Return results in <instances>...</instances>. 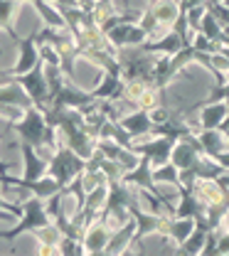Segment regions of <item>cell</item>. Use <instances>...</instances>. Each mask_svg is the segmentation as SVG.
I'll list each match as a JSON object with an SVG mask.
<instances>
[{
	"label": "cell",
	"mask_w": 229,
	"mask_h": 256,
	"mask_svg": "<svg viewBox=\"0 0 229 256\" xmlns=\"http://www.w3.org/2000/svg\"><path fill=\"white\" fill-rule=\"evenodd\" d=\"M12 130L18 133L20 140L30 143L34 150L42 156L44 160H50V156L62 146L60 143V136L52 126H47L44 121V114L37 108V106H30L22 111V116L18 121H12Z\"/></svg>",
	"instance_id": "obj_1"
},
{
	"label": "cell",
	"mask_w": 229,
	"mask_h": 256,
	"mask_svg": "<svg viewBox=\"0 0 229 256\" xmlns=\"http://www.w3.org/2000/svg\"><path fill=\"white\" fill-rule=\"evenodd\" d=\"M20 204H22V214L18 217V224H15L12 229H0V239H5V242H12V239H18L20 234H30L37 226L52 222L50 214H47V207H44V200H42V197L28 194Z\"/></svg>",
	"instance_id": "obj_2"
},
{
	"label": "cell",
	"mask_w": 229,
	"mask_h": 256,
	"mask_svg": "<svg viewBox=\"0 0 229 256\" xmlns=\"http://www.w3.org/2000/svg\"><path fill=\"white\" fill-rule=\"evenodd\" d=\"M84 168H86V160L82 158V156H76L69 146H60L50 160H47V175H52L62 188H66L76 175H82L84 172Z\"/></svg>",
	"instance_id": "obj_3"
},
{
	"label": "cell",
	"mask_w": 229,
	"mask_h": 256,
	"mask_svg": "<svg viewBox=\"0 0 229 256\" xmlns=\"http://www.w3.org/2000/svg\"><path fill=\"white\" fill-rule=\"evenodd\" d=\"M15 82L25 89V94L30 96L32 106H37L40 111L50 104V86H47V79H44V66H42V62H37L25 74H15Z\"/></svg>",
	"instance_id": "obj_4"
},
{
	"label": "cell",
	"mask_w": 229,
	"mask_h": 256,
	"mask_svg": "<svg viewBox=\"0 0 229 256\" xmlns=\"http://www.w3.org/2000/svg\"><path fill=\"white\" fill-rule=\"evenodd\" d=\"M106 40L121 50V47H138L143 42H148V32L138 25V20H124V22H116L114 28L106 30Z\"/></svg>",
	"instance_id": "obj_5"
},
{
	"label": "cell",
	"mask_w": 229,
	"mask_h": 256,
	"mask_svg": "<svg viewBox=\"0 0 229 256\" xmlns=\"http://www.w3.org/2000/svg\"><path fill=\"white\" fill-rule=\"evenodd\" d=\"M175 190H178V202H175L172 217H192L197 224L207 226V222H204L207 207L200 202V197L195 194V190H192L190 185H180V188H175Z\"/></svg>",
	"instance_id": "obj_6"
},
{
	"label": "cell",
	"mask_w": 229,
	"mask_h": 256,
	"mask_svg": "<svg viewBox=\"0 0 229 256\" xmlns=\"http://www.w3.org/2000/svg\"><path fill=\"white\" fill-rule=\"evenodd\" d=\"M204 207H224L229 210V190H224L217 178H197L190 185Z\"/></svg>",
	"instance_id": "obj_7"
},
{
	"label": "cell",
	"mask_w": 229,
	"mask_h": 256,
	"mask_svg": "<svg viewBox=\"0 0 229 256\" xmlns=\"http://www.w3.org/2000/svg\"><path fill=\"white\" fill-rule=\"evenodd\" d=\"M111 226L104 222L101 217H94L89 226L84 229V236H82V244H84V252L86 256H104V249L111 239Z\"/></svg>",
	"instance_id": "obj_8"
},
{
	"label": "cell",
	"mask_w": 229,
	"mask_h": 256,
	"mask_svg": "<svg viewBox=\"0 0 229 256\" xmlns=\"http://www.w3.org/2000/svg\"><path fill=\"white\" fill-rule=\"evenodd\" d=\"M126 185H131V188H143V190H150L156 192V194H160V197H168L163 194V190L156 185V180H153V165H150V158L148 156H140V160L133 165L131 170H126L124 172V178H121ZM170 200V197H168Z\"/></svg>",
	"instance_id": "obj_9"
},
{
	"label": "cell",
	"mask_w": 229,
	"mask_h": 256,
	"mask_svg": "<svg viewBox=\"0 0 229 256\" xmlns=\"http://www.w3.org/2000/svg\"><path fill=\"white\" fill-rule=\"evenodd\" d=\"M18 62L12 64L8 72L15 76V74H25L30 72L34 64L40 62V54H37V44H34V30L28 34V37H20L18 42Z\"/></svg>",
	"instance_id": "obj_10"
},
{
	"label": "cell",
	"mask_w": 229,
	"mask_h": 256,
	"mask_svg": "<svg viewBox=\"0 0 229 256\" xmlns=\"http://www.w3.org/2000/svg\"><path fill=\"white\" fill-rule=\"evenodd\" d=\"M136 236V220H128L126 224H121L118 229L111 232V239L104 249V256H121V254H128L131 249V242Z\"/></svg>",
	"instance_id": "obj_11"
},
{
	"label": "cell",
	"mask_w": 229,
	"mask_h": 256,
	"mask_svg": "<svg viewBox=\"0 0 229 256\" xmlns=\"http://www.w3.org/2000/svg\"><path fill=\"white\" fill-rule=\"evenodd\" d=\"M195 140L200 146V150L210 158H214L217 153L227 150L229 148V140H227V133L220 130V128H200L195 133Z\"/></svg>",
	"instance_id": "obj_12"
},
{
	"label": "cell",
	"mask_w": 229,
	"mask_h": 256,
	"mask_svg": "<svg viewBox=\"0 0 229 256\" xmlns=\"http://www.w3.org/2000/svg\"><path fill=\"white\" fill-rule=\"evenodd\" d=\"M20 153H22V168H25L22 170L25 182H32V180H40L42 175H47V160L42 158L30 143L20 140Z\"/></svg>",
	"instance_id": "obj_13"
},
{
	"label": "cell",
	"mask_w": 229,
	"mask_h": 256,
	"mask_svg": "<svg viewBox=\"0 0 229 256\" xmlns=\"http://www.w3.org/2000/svg\"><path fill=\"white\" fill-rule=\"evenodd\" d=\"M124 84L126 79L121 74H114V72H101V79L89 89L94 98H111V101H121L124 96Z\"/></svg>",
	"instance_id": "obj_14"
},
{
	"label": "cell",
	"mask_w": 229,
	"mask_h": 256,
	"mask_svg": "<svg viewBox=\"0 0 229 256\" xmlns=\"http://www.w3.org/2000/svg\"><path fill=\"white\" fill-rule=\"evenodd\" d=\"M118 124L126 128V133L131 136L133 140H136V138H146V136H150V128H153V121H150L148 111H140V108H136V111H131V114L121 116Z\"/></svg>",
	"instance_id": "obj_15"
},
{
	"label": "cell",
	"mask_w": 229,
	"mask_h": 256,
	"mask_svg": "<svg viewBox=\"0 0 229 256\" xmlns=\"http://www.w3.org/2000/svg\"><path fill=\"white\" fill-rule=\"evenodd\" d=\"M197 108V128H217L224 116L229 114L227 104L224 101H214V104H202V106H195Z\"/></svg>",
	"instance_id": "obj_16"
},
{
	"label": "cell",
	"mask_w": 229,
	"mask_h": 256,
	"mask_svg": "<svg viewBox=\"0 0 229 256\" xmlns=\"http://www.w3.org/2000/svg\"><path fill=\"white\" fill-rule=\"evenodd\" d=\"M182 47H185V44H182L180 34L172 30V28H168L158 40L143 42V50H148V52H153V54H175V52H180Z\"/></svg>",
	"instance_id": "obj_17"
},
{
	"label": "cell",
	"mask_w": 229,
	"mask_h": 256,
	"mask_svg": "<svg viewBox=\"0 0 229 256\" xmlns=\"http://www.w3.org/2000/svg\"><path fill=\"white\" fill-rule=\"evenodd\" d=\"M0 106H18V108H22V111L32 106L30 96L25 94V89L15 82V76H12V82L0 84Z\"/></svg>",
	"instance_id": "obj_18"
},
{
	"label": "cell",
	"mask_w": 229,
	"mask_h": 256,
	"mask_svg": "<svg viewBox=\"0 0 229 256\" xmlns=\"http://www.w3.org/2000/svg\"><path fill=\"white\" fill-rule=\"evenodd\" d=\"M148 10L158 20V25H163V28H172V22L180 18V2L178 0H153L148 5Z\"/></svg>",
	"instance_id": "obj_19"
},
{
	"label": "cell",
	"mask_w": 229,
	"mask_h": 256,
	"mask_svg": "<svg viewBox=\"0 0 229 256\" xmlns=\"http://www.w3.org/2000/svg\"><path fill=\"white\" fill-rule=\"evenodd\" d=\"M195 229V220L192 217H170V224H168V232H165V239L175 246H180L190 232Z\"/></svg>",
	"instance_id": "obj_20"
},
{
	"label": "cell",
	"mask_w": 229,
	"mask_h": 256,
	"mask_svg": "<svg viewBox=\"0 0 229 256\" xmlns=\"http://www.w3.org/2000/svg\"><path fill=\"white\" fill-rule=\"evenodd\" d=\"M22 5H25V0H0V30H5V34L12 42L20 40L15 34V30H12V20H15V15H18V10Z\"/></svg>",
	"instance_id": "obj_21"
},
{
	"label": "cell",
	"mask_w": 229,
	"mask_h": 256,
	"mask_svg": "<svg viewBox=\"0 0 229 256\" xmlns=\"http://www.w3.org/2000/svg\"><path fill=\"white\" fill-rule=\"evenodd\" d=\"M30 5L37 10V15L42 18L44 25H50V28H66L64 18H62V12H60V8L54 2H50V0H30Z\"/></svg>",
	"instance_id": "obj_22"
},
{
	"label": "cell",
	"mask_w": 229,
	"mask_h": 256,
	"mask_svg": "<svg viewBox=\"0 0 229 256\" xmlns=\"http://www.w3.org/2000/svg\"><path fill=\"white\" fill-rule=\"evenodd\" d=\"M207 226H202V224L195 222V229L190 232V236L178 246V249H172V254H182V256H200V249H202V244H204V236H207Z\"/></svg>",
	"instance_id": "obj_23"
},
{
	"label": "cell",
	"mask_w": 229,
	"mask_h": 256,
	"mask_svg": "<svg viewBox=\"0 0 229 256\" xmlns=\"http://www.w3.org/2000/svg\"><path fill=\"white\" fill-rule=\"evenodd\" d=\"M165 98V89H158L153 84H148L143 89V94L138 96V101L133 104V108H140V111H153L156 106H160Z\"/></svg>",
	"instance_id": "obj_24"
},
{
	"label": "cell",
	"mask_w": 229,
	"mask_h": 256,
	"mask_svg": "<svg viewBox=\"0 0 229 256\" xmlns=\"http://www.w3.org/2000/svg\"><path fill=\"white\" fill-rule=\"evenodd\" d=\"M153 180H156V185L178 188V185H180V170H178L172 162H163V165L153 168Z\"/></svg>",
	"instance_id": "obj_25"
},
{
	"label": "cell",
	"mask_w": 229,
	"mask_h": 256,
	"mask_svg": "<svg viewBox=\"0 0 229 256\" xmlns=\"http://www.w3.org/2000/svg\"><path fill=\"white\" fill-rule=\"evenodd\" d=\"M200 34H204L207 40H212V42H222V25L214 20V15L210 12V10H204V15H202V22H200Z\"/></svg>",
	"instance_id": "obj_26"
},
{
	"label": "cell",
	"mask_w": 229,
	"mask_h": 256,
	"mask_svg": "<svg viewBox=\"0 0 229 256\" xmlns=\"http://www.w3.org/2000/svg\"><path fill=\"white\" fill-rule=\"evenodd\" d=\"M30 234L37 239V244H60V239H62V232H60V226L54 222L42 224V226L32 229Z\"/></svg>",
	"instance_id": "obj_27"
},
{
	"label": "cell",
	"mask_w": 229,
	"mask_h": 256,
	"mask_svg": "<svg viewBox=\"0 0 229 256\" xmlns=\"http://www.w3.org/2000/svg\"><path fill=\"white\" fill-rule=\"evenodd\" d=\"M98 170L106 175V180L108 182H116V180H121L124 178V172H126V168L118 162V160H108L101 156V160H98Z\"/></svg>",
	"instance_id": "obj_28"
},
{
	"label": "cell",
	"mask_w": 229,
	"mask_h": 256,
	"mask_svg": "<svg viewBox=\"0 0 229 256\" xmlns=\"http://www.w3.org/2000/svg\"><path fill=\"white\" fill-rule=\"evenodd\" d=\"M60 256H86L82 239H74V236H62V239H60Z\"/></svg>",
	"instance_id": "obj_29"
},
{
	"label": "cell",
	"mask_w": 229,
	"mask_h": 256,
	"mask_svg": "<svg viewBox=\"0 0 229 256\" xmlns=\"http://www.w3.org/2000/svg\"><path fill=\"white\" fill-rule=\"evenodd\" d=\"M204 8L214 15V20H217L222 28H229V8L224 2H207Z\"/></svg>",
	"instance_id": "obj_30"
},
{
	"label": "cell",
	"mask_w": 229,
	"mask_h": 256,
	"mask_svg": "<svg viewBox=\"0 0 229 256\" xmlns=\"http://www.w3.org/2000/svg\"><path fill=\"white\" fill-rule=\"evenodd\" d=\"M200 256H217V232L210 229L207 236H204V244L200 249Z\"/></svg>",
	"instance_id": "obj_31"
},
{
	"label": "cell",
	"mask_w": 229,
	"mask_h": 256,
	"mask_svg": "<svg viewBox=\"0 0 229 256\" xmlns=\"http://www.w3.org/2000/svg\"><path fill=\"white\" fill-rule=\"evenodd\" d=\"M148 116H150V121H153V124H165V121H170V118H172V114H170V108H168L165 104L156 106L153 111H148Z\"/></svg>",
	"instance_id": "obj_32"
},
{
	"label": "cell",
	"mask_w": 229,
	"mask_h": 256,
	"mask_svg": "<svg viewBox=\"0 0 229 256\" xmlns=\"http://www.w3.org/2000/svg\"><path fill=\"white\" fill-rule=\"evenodd\" d=\"M217 256H229V232H217Z\"/></svg>",
	"instance_id": "obj_33"
},
{
	"label": "cell",
	"mask_w": 229,
	"mask_h": 256,
	"mask_svg": "<svg viewBox=\"0 0 229 256\" xmlns=\"http://www.w3.org/2000/svg\"><path fill=\"white\" fill-rule=\"evenodd\" d=\"M40 256H60V244H40Z\"/></svg>",
	"instance_id": "obj_34"
},
{
	"label": "cell",
	"mask_w": 229,
	"mask_h": 256,
	"mask_svg": "<svg viewBox=\"0 0 229 256\" xmlns=\"http://www.w3.org/2000/svg\"><path fill=\"white\" fill-rule=\"evenodd\" d=\"M212 160H217V165H220L224 172H229V148L227 150H222V153H217Z\"/></svg>",
	"instance_id": "obj_35"
},
{
	"label": "cell",
	"mask_w": 229,
	"mask_h": 256,
	"mask_svg": "<svg viewBox=\"0 0 229 256\" xmlns=\"http://www.w3.org/2000/svg\"><path fill=\"white\" fill-rule=\"evenodd\" d=\"M178 2H180V12H185V10H190L195 5H204L207 0H178Z\"/></svg>",
	"instance_id": "obj_36"
},
{
	"label": "cell",
	"mask_w": 229,
	"mask_h": 256,
	"mask_svg": "<svg viewBox=\"0 0 229 256\" xmlns=\"http://www.w3.org/2000/svg\"><path fill=\"white\" fill-rule=\"evenodd\" d=\"M217 182H220V185H222L224 190H229V172H222V175L217 178Z\"/></svg>",
	"instance_id": "obj_37"
},
{
	"label": "cell",
	"mask_w": 229,
	"mask_h": 256,
	"mask_svg": "<svg viewBox=\"0 0 229 256\" xmlns=\"http://www.w3.org/2000/svg\"><path fill=\"white\" fill-rule=\"evenodd\" d=\"M12 170V162H8V160H0V175H5V172H10Z\"/></svg>",
	"instance_id": "obj_38"
},
{
	"label": "cell",
	"mask_w": 229,
	"mask_h": 256,
	"mask_svg": "<svg viewBox=\"0 0 229 256\" xmlns=\"http://www.w3.org/2000/svg\"><path fill=\"white\" fill-rule=\"evenodd\" d=\"M220 44H229V28H222V42Z\"/></svg>",
	"instance_id": "obj_39"
},
{
	"label": "cell",
	"mask_w": 229,
	"mask_h": 256,
	"mask_svg": "<svg viewBox=\"0 0 229 256\" xmlns=\"http://www.w3.org/2000/svg\"><path fill=\"white\" fill-rule=\"evenodd\" d=\"M92 2H96V0H79V5H82V8H86V5H92Z\"/></svg>",
	"instance_id": "obj_40"
},
{
	"label": "cell",
	"mask_w": 229,
	"mask_h": 256,
	"mask_svg": "<svg viewBox=\"0 0 229 256\" xmlns=\"http://www.w3.org/2000/svg\"><path fill=\"white\" fill-rule=\"evenodd\" d=\"M8 133H10V130H5V128H2V130H0V143H2V138H5V136H8Z\"/></svg>",
	"instance_id": "obj_41"
},
{
	"label": "cell",
	"mask_w": 229,
	"mask_h": 256,
	"mask_svg": "<svg viewBox=\"0 0 229 256\" xmlns=\"http://www.w3.org/2000/svg\"><path fill=\"white\" fill-rule=\"evenodd\" d=\"M124 10H131V0H126V8Z\"/></svg>",
	"instance_id": "obj_42"
},
{
	"label": "cell",
	"mask_w": 229,
	"mask_h": 256,
	"mask_svg": "<svg viewBox=\"0 0 229 256\" xmlns=\"http://www.w3.org/2000/svg\"><path fill=\"white\" fill-rule=\"evenodd\" d=\"M207 2H222V0H207ZM207 2H204V5H207Z\"/></svg>",
	"instance_id": "obj_43"
},
{
	"label": "cell",
	"mask_w": 229,
	"mask_h": 256,
	"mask_svg": "<svg viewBox=\"0 0 229 256\" xmlns=\"http://www.w3.org/2000/svg\"><path fill=\"white\" fill-rule=\"evenodd\" d=\"M222 2H224V5H227V8H229V0H222Z\"/></svg>",
	"instance_id": "obj_44"
},
{
	"label": "cell",
	"mask_w": 229,
	"mask_h": 256,
	"mask_svg": "<svg viewBox=\"0 0 229 256\" xmlns=\"http://www.w3.org/2000/svg\"><path fill=\"white\" fill-rule=\"evenodd\" d=\"M227 140H229V133H227Z\"/></svg>",
	"instance_id": "obj_45"
},
{
	"label": "cell",
	"mask_w": 229,
	"mask_h": 256,
	"mask_svg": "<svg viewBox=\"0 0 229 256\" xmlns=\"http://www.w3.org/2000/svg\"><path fill=\"white\" fill-rule=\"evenodd\" d=\"M0 72H2V69H0Z\"/></svg>",
	"instance_id": "obj_46"
}]
</instances>
